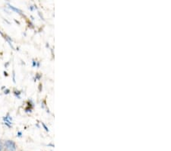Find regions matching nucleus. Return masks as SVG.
<instances>
[{
  "label": "nucleus",
  "mask_w": 171,
  "mask_h": 151,
  "mask_svg": "<svg viewBox=\"0 0 171 151\" xmlns=\"http://www.w3.org/2000/svg\"><path fill=\"white\" fill-rule=\"evenodd\" d=\"M5 146L8 151H15L16 150V144L12 141H6L5 143Z\"/></svg>",
  "instance_id": "f257e3e1"
},
{
  "label": "nucleus",
  "mask_w": 171,
  "mask_h": 151,
  "mask_svg": "<svg viewBox=\"0 0 171 151\" xmlns=\"http://www.w3.org/2000/svg\"><path fill=\"white\" fill-rule=\"evenodd\" d=\"M3 120H4L5 121V125H6L8 127H11L12 124V118L10 116V114L8 113L6 116H5L4 118H3Z\"/></svg>",
  "instance_id": "f03ea898"
},
{
  "label": "nucleus",
  "mask_w": 171,
  "mask_h": 151,
  "mask_svg": "<svg viewBox=\"0 0 171 151\" xmlns=\"http://www.w3.org/2000/svg\"><path fill=\"white\" fill-rule=\"evenodd\" d=\"M8 6H9V8H10L11 9H12V10L14 11V12H18V13H19V14L22 15V11H21V10H20V9H19V8H15V7L12 6H11V5H9V4H8Z\"/></svg>",
  "instance_id": "7ed1b4c3"
},
{
  "label": "nucleus",
  "mask_w": 171,
  "mask_h": 151,
  "mask_svg": "<svg viewBox=\"0 0 171 151\" xmlns=\"http://www.w3.org/2000/svg\"><path fill=\"white\" fill-rule=\"evenodd\" d=\"M14 94L15 95V96H16L17 97H18V98H21V97H20L21 92H19V91H16V90H15V91H14Z\"/></svg>",
  "instance_id": "20e7f679"
},
{
  "label": "nucleus",
  "mask_w": 171,
  "mask_h": 151,
  "mask_svg": "<svg viewBox=\"0 0 171 151\" xmlns=\"http://www.w3.org/2000/svg\"><path fill=\"white\" fill-rule=\"evenodd\" d=\"M2 150H3V144H2V143L1 142V141H0V151Z\"/></svg>",
  "instance_id": "39448f33"
},
{
  "label": "nucleus",
  "mask_w": 171,
  "mask_h": 151,
  "mask_svg": "<svg viewBox=\"0 0 171 151\" xmlns=\"http://www.w3.org/2000/svg\"><path fill=\"white\" fill-rule=\"evenodd\" d=\"M9 92H10V90L9 89H5L4 91V93L5 94H8V93H9Z\"/></svg>",
  "instance_id": "423d86ee"
},
{
  "label": "nucleus",
  "mask_w": 171,
  "mask_h": 151,
  "mask_svg": "<svg viewBox=\"0 0 171 151\" xmlns=\"http://www.w3.org/2000/svg\"><path fill=\"white\" fill-rule=\"evenodd\" d=\"M4 75L5 76H8V73H7L6 72H4Z\"/></svg>",
  "instance_id": "0eeeda50"
},
{
  "label": "nucleus",
  "mask_w": 171,
  "mask_h": 151,
  "mask_svg": "<svg viewBox=\"0 0 171 151\" xmlns=\"http://www.w3.org/2000/svg\"><path fill=\"white\" fill-rule=\"evenodd\" d=\"M5 151H8V150H5Z\"/></svg>",
  "instance_id": "6e6552de"
}]
</instances>
